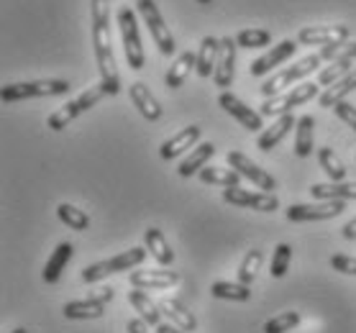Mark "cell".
I'll use <instances>...</instances> for the list:
<instances>
[{
  "label": "cell",
  "mask_w": 356,
  "mask_h": 333,
  "mask_svg": "<svg viewBox=\"0 0 356 333\" xmlns=\"http://www.w3.org/2000/svg\"><path fill=\"white\" fill-rule=\"evenodd\" d=\"M92 49H95L97 70H100V85L106 88L108 95H118L121 92V74L115 67L111 29H92Z\"/></svg>",
  "instance_id": "obj_1"
},
{
  "label": "cell",
  "mask_w": 356,
  "mask_h": 333,
  "mask_svg": "<svg viewBox=\"0 0 356 333\" xmlns=\"http://www.w3.org/2000/svg\"><path fill=\"white\" fill-rule=\"evenodd\" d=\"M115 24H118V31H121L123 41V51H126V62H129L131 70H144L146 65V54H144V44H141V36H138V24H136V10L131 8L129 3H121L118 10H115Z\"/></svg>",
  "instance_id": "obj_2"
},
{
  "label": "cell",
  "mask_w": 356,
  "mask_h": 333,
  "mask_svg": "<svg viewBox=\"0 0 356 333\" xmlns=\"http://www.w3.org/2000/svg\"><path fill=\"white\" fill-rule=\"evenodd\" d=\"M146 257H149V249H146V246H131L129 252L115 254V257H111V259L88 264V267L82 269L80 277H82V282L95 284V282H100V279L111 277V275H118V272H131V269L138 267Z\"/></svg>",
  "instance_id": "obj_3"
},
{
  "label": "cell",
  "mask_w": 356,
  "mask_h": 333,
  "mask_svg": "<svg viewBox=\"0 0 356 333\" xmlns=\"http://www.w3.org/2000/svg\"><path fill=\"white\" fill-rule=\"evenodd\" d=\"M67 80H33V82H13L0 88V100L3 103H18L29 98H54V95H67L70 92Z\"/></svg>",
  "instance_id": "obj_4"
},
{
  "label": "cell",
  "mask_w": 356,
  "mask_h": 333,
  "mask_svg": "<svg viewBox=\"0 0 356 333\" xmlns=\"http://www.w3.org/2000/svg\"><path fill=\"white\" fill-rule=\"evenodd\" d=\"M321 65H323V59H321V54H318V51H316V54H308V57L298 59L292 67H287V70H280V72L272 74V77L261 85V95H264V98H275V95H280L282 90L295 88V82H300L302 77L313 74Z\"/></svg>",
  "instance_id": "obj_5"
},
{
  "label": "cell",
  "mask_w": 356,
  "mask_h": 333,
  "mask_svg": "<svg viewBox=\"0 0 356 333\" xmlns=\"http://www.w3.org/2000/svg\"><path fill=\"white\" fill-rule=\"evenodd\" d=\"M108 92H106V88L103 85H92V88H88L82 95H77L74 100H70L67 106H62L57 111V113H51L49 115V121H47V126L51 131H62V129H67L70 123L74 121V118H80L82 113H88L90 108H95L100 100L106 98Z\"/></svg>",
  "instance_id": "obj_6"
},
{
  "label": "cell",
  "mask_w": 356,
  "mask_h": 333,
  "mask_svg": "<svg viewBox=\"0 0 356 333\" xmlns=\"http://www.w3.org/2000/svg\"><path fill=\"white\" fill-rule=\"evenodd\" d=\"M318 90H321V85H316V82L295 85V88H290L287 92H280V95H275V98L264 100L259 108V113L264 115V118H267V115H287V113H292V108L305 106L308 100L316 98Z\"/></svg>",
  "instance_id": "obj_7"
},
{
  "label": "cell",
  "mask_w": 356,
  "mask_h": 333,
  "mask_svg": "<svg viewBox=\"0 0 356 333\" xmlns=\"http://www.w3.org/2000/svg\"><path fill=\"white\" fill-rule=\"evenodd\" d=\"M136 13L144 18L146 29L152 33L154 44L159 47V51H162L164 57H172V54L177 51V41L172 36L170 26L164 24V18H162V13H159V8H156L154 0H136Z\"/></svg>",
  "instance_id": "obj_8"
},
{
  "label": "cell",
  "mask_w": 356,
  "mask_h": 333,
  "mask_svg": "<svg viewBox=\"0 0 356 333\" xmlns=\"http://www.w3.org/2000/svg\"><path fill=\"white\" fill-rule=\"evenodd\" d=\"M346 211V200H318V203L290 205L284 216L292 223H310V220H328Z\"/></svg>",
  "instance_id": "obj_9"
},
{
  "label": "cell",
  "mask_w": 356,
  "mask_h": 333,
  "mask_svg": "<svg viewBox=\"0 0 356 333\" xmlns=\"http://www.w3.org/2000/svg\"><path fill=\"white\" fill-rule=\"evenodd\" d=\"M218 106L223 108L231 118H236V121L241 123L243 129L251 131V133H261V131H264V115H261L259 111H254V108L246 106L241 98H236L234 92L223 90L218 95Z\"/></svg>",
  "instance_id": "obj_10"
},
{
  "label": "cell",
  "mask_w": 356,
  "mask_h": 333,
  "mask_svg": "<svg viewBox=\"0 0 356 333\" xmlns=\"http://www.w3.org/2000/svg\"><path fill=\"white\" fill-rule=\"evenodd\" d=\"M223 203L259 213H272L280 208V200L272 193H251V190H241V187H226L223 190Z\"/></svg>",
  "instance_id": "obj_11"
},
{
  "label": "cell",
  "mask_w": 356,
  "mask_h": 333,
  "mask_svg": "<svg viewBox=\"0 0 356 333\" xmlns=\"http://www.w3.org/2000/svg\"><path fill=\"white\" fill-rule=\"evenodd\" d=\"M226 162H228V167L231 170H236L241 177H246V179H251L254 185L259 187L261 193H272V190H277V182H275V177L269 174L267 170H261L259 164L257 162H251L249 156L246 154H241V152H228L226 154ZM275 195V193H272Z\"/></svg>",
  "instance_id": "obj_12"
},
{
  "label": "cell",
  "mask_w": 356,
  "mask_h": 333,
  "mask_svg": "<svg viewBox=\"0 0 356 333\" xmlns=\"http://www.w3.org/2000/svg\"><path fill=\"white\" fill-rule=\"evenodd\" d=\"M351 31L348 26H305L298 31V44L302 47H331V44H341V41H348Z\"/></svg>",
  "instance_id": "obj_13"
},
{
  "label": "cell",
  "mask_w": 356,
  "mask_h": 333,
  "mask_svg": "<svg viewBox=\"0 0 356 333\" xmlns=\"http://www.w3.org/2000/svg\"><path fill=\"white\" fill-rule=\"evenodd\" d=\"M295 51H298V41H292V39L280 41V44H277V47H272L267 54H261L259 59H254V62H251V65H249L251 77H264V74H269L275 67L284 65L287 59L295 57Z\"/></svg>",
  "instance_id": "obj_14"
},
{
  "label": "cell",
  "mask_w": 356,
  "mask_h": 333,
  "mask_svg": "<svg viewBox=\"0 0 356 333\" xmlns=\"http://www.w3.org/2000/svg\"><path fill=\"white\" fill-rule=\"evenodd\" d=\"M236 51H238V44H236L234 36H223L220 39V54L218 62H216V72H213V82L216 88H231L236 77Z\"/></svg>",
  "instance_id": "obj_15"
},
{
  "label": "cell",
  "mask_w": 356,
  "mask_h": 333,
  "mask_svg": "<svg viewBox=\"0 0 356 333\" xmlns=\"http://www.w3.org/2000/svg\"><path fill=\"white\" fill-rule=\"evenodd\" d=\"M131 287L136 290H170L179 282L177 272H167V269H136L129 272Z\"/></svg>",
  "instance_id": "obj_16"
},
{
  "label": "cell",
  "mask_w": 356,
  "mask_h": 333,
  "mask_svg": "<svg viewBox=\"0 0 356 333\" xmlns=\"http://www.w3.org/2000/svg\"><path fill=\"white\" fill-rule=\"evenodd\" d=\"M197 141H200V126H187V129L177 131L172 138H167L159 149V156H162L164 162H172V159H177L179 154H185L187 149H195L197 147Z\"/></svg>",
  "instance_id": "obj_17"
},
{
  "label": "cell",
  "mask_w": 356,
  "mask_h": 333,
  "mask_svg": "<svg viewBox=\"0 0 356 333\" xmlns=\"http://www.w3.org/2000/svg\"><path fill=\"white\" fill-rule=\"evenodd\" d=\"M129 98H131V103L138 108V113L144 115L146 121H152V123H156L159 118H162V106H159V100L152 95V90L146 88L144 82H134L129 88Z\"/></svg>",
  "instance_id": "obj_18"
},
{
  "label": "cell",
  "mask_w": 356,
  "mask_h": 333,
  "mask_svg": "<svg viewBox=\"0 0 356 333\" xmlns=\"http://www.w3.org/2000/svg\"><path fill=\"white\" fill-rule=\"evenodd\" d=\"M292 129H298V121H295V115L287 113V115H280L269 129H264L259 133V138H257V149H261V152H272V149L282 141L287 133H290Z\"/></svg>",
  "instance_id": "obj_19"
},
{
  "label": "cell",
  "mask_w": 356,
  "mask_h": 333,
  "mask_svg": "<svg viewBox=\"0 0 356 333\" xmlns=\"http://www.w3.org/2000/svg\"><path fill=\"white\" fill-rule=\"evenodd\" d=\"M213 154H216L213 141H202V144H197V147H195L193 152L179 162V167H177L179 177H193V174H200V172L208 167V162L213 159Z\"/></svg>",
  "instance_id": "obj_20"
},
{
  "label": "cell",
  "mask_w": 356,
  "mask_h": 333,
  "mask_svg": "<svg viewBox=\"0 0 356 333\" xmlns=\"http://www.w3.org/2000/svg\"><path fill=\"white\" fill-rule=\"evenodd\" d=\"M74 257V246L70 244V241H65V244H59L54 252H51V257H49V261L44 264V272H41V279L47 284H54L59 282V277H62V272H65V267L72 261Z\"/></svg>",
  "instance_id": "obj_21"
},
{
  "label": "cell",
  "mask_w": 356,
  "mask_h": 333,
  "mask_svg": "<svg viewBox=\"0 0 356 333\" xmlns=\"http://www.w3.org/2000/svg\"><path fill=\"white\" fill-rule=\"evenodd\" d=\"M313 152H316V118L300 115L298 129H295V156L308 159Z\"/></svg>",
  "instance_id": "obj_22"
},
{
  "label": "cell",
  "mask_w": 356,
  "mask_h": 333,
  "mask_svg": "<svg viewBox=\"0 0 356 333\" xmlns=\"http://www.w3.org/2000/svg\"><path fill=\"white\" fill-rule=\"evenodd\" d=\"M220 54V39L218 36H205L197 47V65H195V72L197 77H211L216 72V62H218Z\"/></svg>",
  "instance_id": "obj_23"
},
{
  "label": "cell",
  "mask_w": 356,
  "mask_h": 333,
  "mask_svg": "<svg viewBox=\"0 0 356 333\" xmlns=\"http://www.w3.org/2000/svg\"><path fill=\"white\" fill-rule=\"evenodd\" d=\"M195 65H197V51H193V49L182 51V54L172 62V67L167 70V74H164V85H167L170 90L182 88L185 80H187V74L193 72Z\"/></svg>",
  "instance_id": "obj_24"
},
{
  "label": "cell",
  "mask_w": 356,
  "mask_h": 333,
  "mask_svg": "<svg viewBox=\"0 0 356 333\" xmlns=\"http://www.w3.org/2000/svg\"><path fill=\"white\" fill-rule=\"evenodd\" d=\"M156 305H159V310H162L164 316L170 318L172 325H177V328H182V331H187V333H193L195 328H197V318H195L182 302L175 300V298H162Z\"/></svg>",
  "instance_id": "obj_25"
},
{
  "label": "cell",
  "mask_w": 356,
  "mask_h": 333,
  "mask_svg": "<svg viewBox=\"0 0 356 333\" xmlns=\"http://www.w3.org/2000/svg\"><path fill=\"white\" fill-rule=\"evenodd\" d=\"M310 195L313 200H356V182H316Z\"/></svg>",
  "instance_id": "obj_26"
},
{
  "label": "cell",
  "mask_w": 356,
  "mask_h": 333,
  "mask_svg": "<svg viewBox=\"0 0 356 333\" xmlns=\"http://www.w3.org/2000/svg\"><path fill=\"white\" fill-rule=\"evenodd\" d=\"M144 246L149 249V254H152L162 267H170L172 261H175V252H172L170 241L164 238V234L159 231V228H146L144 231Z\"/></svg>",
  "instance_id": "obj_27"
},
{
  "label": "cell",
  "mask_w": 356,
  "mask_h": 333,
  "mask_svg": "<svg viewBox=\"0 0 356 333\" xmlns=\"http://www.w3.org/2000/svg\"><path fill=\"white\" fill-rule=\"evenodd\" d=\"M129 302L131 308L136 310L138 318L144 320L146 325H159V318H162V310H159V305H156L149 295L144 293V290H136V287H131L129 293Z\"/></svg>",
  "instance_id": "obj_28"
},
{
  "label": "cell",
  "mask_w": 356,
  "mask_h": 333,
  "mask_svg": "<svg viewBox=\"0 0 356 333\" xmlns=\"http://www.w3.org/2000/svg\"><path fill=\"white\" fill-rule=\"evenodd\" d=\"M354 90H356V67L346 74V77H343V80H339L336 85H331V88H325L323 92L318 95V106L333 108L336 103L346 100V95H351Z\"/></svg>",
  "instance_id": "obj_29"
},
{
  "label": "cell",
  "mask_w": 356,
  "mask_h": 333,
  "mask_svg": "<svg viewBox=\"0 0 356 333\" xmlns=\"http://www.w3.org/2000/svg\"><path fill=\"white\" fill-rule=\"evenodd\" d=\"M65 318L70 320H90V318H103L106 316V305L103 302L92 300H72V302H65V308H62Z\"/></svg>",
  "instance_id": "obj_30"
},
{
  "label": "cell",
  "mask_w": 356,
  "mask_h": 333,
  "mask_svg": "<svg viewBox=\"0 0 356 333\" xmlns=\"http://www.w3.org/2000/svg\"><path fill=\"white\" fill-rule=\"evenodd\" d=\"M354 59H356V54H348V57L336 59V62H331L328 67H323V70L318 72V85H321V88H331V85H336L339 80H343V77L354 70Z\"/></svg>",
  "instance_id": "obj_31"
},
{
  "label": "cell",
  "mask_w": 356,
  "mask_h": 333,
  "mask_svg": "<svg viewBox=\"0 0 356 333\" xmlns=\"http://www.w3.org/2000/svg\"><path fill=\"white\" fill-rule=\"evenodd\" d=\"M318 164H321V170L328 174L331 182H346V167H343L341 156L336 154L331 147L318 149Z\"/></svg>",
  "instance_id": "obj_32"
},
{
  "label": "cell",
  "mask_w": 356,
  "mask_h": 333,
  "mask_svg": "<svg viewBox=\"0 0 356 333\" xmlns=\"http://www.w3.org/2000/svg\"><path fill=\"white\" fill-rule=\"evenodd\" d=\"M202 185H220V187H238L241 174L236 170H226V167H205L197 174Z\"/></svg>",
  "instance_id": "obj_33"
},
{
  "label": "cell",
  "mask_w": 356,
  "mask_h": 333,
  "mask_svg": "<svg viewBox=\"0 0 356 333\" xmlns=\"http://www.w3.org/2000/svg\"><path fill=\"white\" fill-rule=\"evenodd\" d=\"M211 293L218 300H236V302L251 300V287L241 282H213Z\"/></svg>",
  "instance_id": "obj_34"
},
{
  "label": "cell",
  "mask_w": 356,
  "mask_h": 333,
  "mask_svg": "<svg viewBox=\"0 0 356 333\" xmlns=\"http://www.w3.org/2000/svg\"><path fill=\"white\" fill-rule=\"evenodd\" d=\"M238 49H264L272 44V33L267 29H241L236 33Z\"/></svg>",
  "instance_id": "obj_35"
},
{
  "label": "cell",
  "mask_w": 356,
  "mask_h": 333,
  "mask_svg": "<svg viewBox=\"0 0 356 333\" xmlns=\"http://www.w3.org/2000/svg\"><path fill=\"white\" fill-rule=\"evenodd\" d=\"M57 216H59V220H62L65 226L72 228V231H88V228H90V216H88V213L80 211V208H74V205H70V203L59 205Z\"/></svg>",
  "instance_id": "obj_36"
},
{
  "label": "cell",
  "mask_w": 356,
  "mask_h": 333,
  "mask_svg": "<svg viewBox=\"0 0 356 333\" xmlns=\"http://www.w3.org/2000/svg\"><path fill=\"white\" fill-rule=\"evenodd\" d=\"M261 261H264V252H261V249H251V252L243 257L241 267H238V282L251 287V282L257 279V272L261 269Z\"/></svg>",
  "instance_id": "obj_37"
},
{
  "label": "cell",
  "mask_w": 356,
  "mask_h": 333,
  "mask_svg": "<svg viewBox=\"0 0 356 333\" xmlns=\"http://www.w3.org/2000/svg\"><path fill=\"white\" fill-rule=\"evenodd\" d=\"M290 261H292V246L280 244L275 249L272 264H269V275L275 277V279H282V277L287 275V269H290Z\"/></svg>",
  "instance_id": "obj_38"
},
{
  "label": "cell",
  "mask_w": 356,
  "mask_h": 333,
  "mask_svg": "<svg viewBox=\"0 0 356 333\" xmlns=\"http://www.w3.org/2000/svg\"><path fill=\"white\" fill-rule=\"evenodd\" d=\"M295 325H300V313L290 310V313H280V316L269 318L267 323H264V333H287Z\"/></svg>",
  "instance_id": "obj_39"
},
{
  "label": "cell",
  "mask_w": 356,
  "mask_h": 333,
  "mask_svg": "<svg viewBox=\"0 0 356 333\" xmlns=\"http://www.w3.org/2000/svg\"><path fill=\"white\" fill-rule=\"evenodd\" d=\"M323 62H336V59H343L348 54H356V41H341V44H331V47H323L318 51Z\"/></svg>",
  "instance_id": "obj_40"
},
{
  "label": "cell",
  "mask_w": 356,
  "mask_h": 333,
  "mask_svg": "<svg viewBox=\"0 0 356 333\" xmlns=\"http://www.w3.org/2000/svg\"><path fill=\"white\" fill-rule=\"evenodd\" d=\"M111 0H90V18L92 26H111Z\"/></svg>",
  "instance_id": "obj_41"
},
{
  "label": "cell",
  "mask_w": 356,
  "mask_h": 333,
  "mask_svg": "<svg viewBox=\"0 0 356 333\" xmlns=\"http://www.w3.org/2000/svg\"><path fill=\"white\" fill-rule=\"evenodd\" d=\"M331 267L336 269V272H341V275L356 277V257H348V254H333Z\"/></svg>",
  "instance_id": "obj_42"
},
{
  "label": "cell",
  "mask_w": 356,
  "mask_h": 333,
  "mask_svg": "<svg viewBox=\"0 0 356 333\" xmlns=\"http://www.w3.org/2000/svg\"><path fill=\"white\" fill-rule=\"evenodd\" d=\"M331 111H333L336 115H339L341 121L346 123L348 129H354V131H356V108L351 106L348 100H341V103H336V106H333Z\"/></svg>",
  "instance_id": "obj_43"
},
{
  "label": "cell",
  "mask_w": 356,
  "mask_h": 333,
  "mask_svg": "<svg viewBox=\"0 0 356 333\" xmlns=\"http://www.w3.org/2000/svg\"><path fill=\"white\" fill-rule=\"evenodd\" d=\"M90 298L97 302H103V305H108V302L115 298V290L113 287H100V290H95V293H90Z\"/></svg>",
  "instance_id": "obj_44"
},
{
  "label": "cell",
  "mask_w": 356,
  "mask_h": 333,
  "mask_svg": "<svg viewBox=\"0 0 356 333\" xmlns=\"http://www.w3.org/2000/svg\"><path fill=\"white\" fill-rule=\"evenodd\" d=\"M126 331L129 333H149L146 331V323L141 320V318H131L129 325H126Z\"/></svg>",
  "instance_id": "obj_45"
},
{
  "label": "cell",
  "mask_w": 356,
  "mask_h": 333,
  "mask_svg": "<svg viewBox=\"0 0 356 333\" xmlns=\"http://www.w3.org/2000/svg\"><path fill=\"white\" fill-rule=\"evenodd\" d=\"M341 234H343V238H346V241H354V238H356V218L348 220L346 226L341 228Z\"/></svg>",
  "instance_id": "obj_46"
},
{
  "label": "cell",
  "mask_w": 356,
  "mask_h": 333,
  "mask_svg": "<svg viewBox=\"0 0 356 333\" xmlns=\"http://www.w3.org/2000/svg\"><path fill=\"white\" fill-rule=\"evenodd\" d=\"M156 333H187V331H182V328H177V325L172 323H159L156 325Z\"/></svg>",
  "instance_id": "obj_47"
},
{
  "label": "cell",
  "mask_w": 356,
  "mask_h": 333,
  "mask_svg": "<svg viewBox=\"0 0 356 333\" xmlns=\"http://www.w3.org/2000/svg\"><path fill=\"white\" fill-rule=\"evenodd\" d=\"M10 333H29L26 328H16V331H10Z\"/></svg>",
  "instance_id": "obj_48"
},
{
  "label": "cell",
  "mask_w": 356,
  "mask_h": 333,
  "mask_svg": "<svg viewBox=\"0 0 356 333\" xmlns=\"http://www.w3.org/2000/svg\"><path fill=\"white\" fill-rule=\"evenodd\" d=\"M195 3H200V6H205V3H211V0H195Z\"/></svg>",
  "instance_id": "obj_49"
},
{
  "label": "cell",
  "mask_w": 356,
  "mask_h": 333,
  "mask_svg": "<svg viewBox=\"0 0 356 333\" xmlns=\"http://www.w3.org/2000/svg\"><path fill=\"white\" fill-rule=\"evenodd\" d=\"M354 159H356V154H354Z\"/></svg>",
  "instance_id": "obj_50"
}]
</instances>
